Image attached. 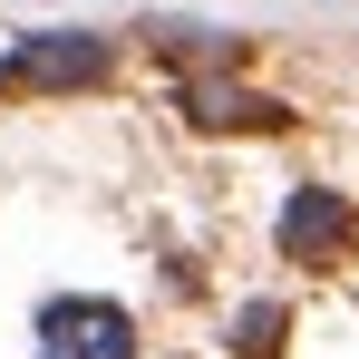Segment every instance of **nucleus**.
Returning <instances> with one entry per match:
<instances>
[{
  "label": "nucleus",
  "instance_id": "nucleus-4",
  "mask_svg": "<svg viewBox=\"0 0 359 359\" xmlns=\"http://www.w3.org/2000/svg\"><path fill=\"white\" fill-rule=\"evenodd\" d=\"M184 117L194 126H282V97H252L224 78H184Z\"/></svg>",
  "mask_w": 359,
  "mask_h": 359
},
{
  "label": "nucleus",
  "instance_id": "nucleus-3",
  "mask_svg": "<svg viewBox=\"0 0 359 359\" xmlns=\"http://www.w3.org/2000/svg\"><path fill=\"white\" fill-rule=\"evenodd\" d=\"M39 359H136V320L97 292H68L39 311Z\"/></svg>",
  "mask_w": 359,
  "mask_h": 359
},
{
  "label": "nucleus",
  "instance_id": "nucleus-5",
  "mask_svg": "<svg viewBox=\"0 0 359 359\" xmlns=\"http://www.w3.org/2000/svg\"><path fill=\"white\" fill-rule=\"evenodd\" d=\"M282 330H292L282 301H243V311H233V350L243 359H282Z\"/></svg>",
  "mask_w": 359,
  "mask_h": 359
},
{
  "label": "nucleus",
  "instance_id": "nucleus-1",
  "mask_svg": "<svg viewBox=\"0 0 359 359\" xmlns=\"http://www.w3.org/2000/svg\"><path fill=\"white\" fill-rule=\"evenodd\" d=\"M107 68H117V49L97 29H39L0 59V88H97Z\"/></svg>",
  "mask_w": 359,
  "mask_h": 359
},
{
  "label": "nucleus",
  "instance_id": "nucleus-2",
  "mask_svg": "<svg viewBox=\"0 0 359 359\" xmlns=\"http://www.w3.org/2000/svg\"><path fill=\"white\" fill-rule=\"evenodd\" d=\"M272 243H282V262H301V272H330V262H350L359 214L330 194V184H292V204H282Z\"/></svg>",
  "mask_w": 359,
  "mask_h": 359
}]
</instances>
